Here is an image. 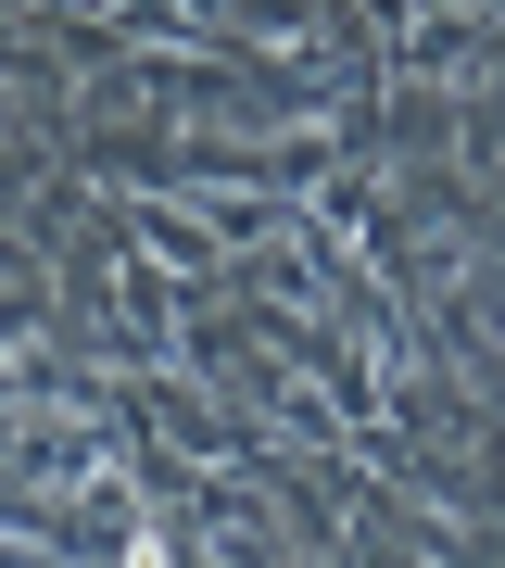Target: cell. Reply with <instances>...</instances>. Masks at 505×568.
Instances as JSON below:
<instances>
[{
	"mask_svg": "<svg viewBox=\"0 0 505 568\" xmlns=\"http://www.w3.org/2000/svg\"><path fill=\"white\" fill-rule=\"evenodd\" d=\"M127 568H178V556H164V530H140V544H127Z\"/></svg>",
	"mask_w": 505,
	"mask_h": 568,
	"instance_id": "obj_1",
	"label": "cell"
}]
</instances>
